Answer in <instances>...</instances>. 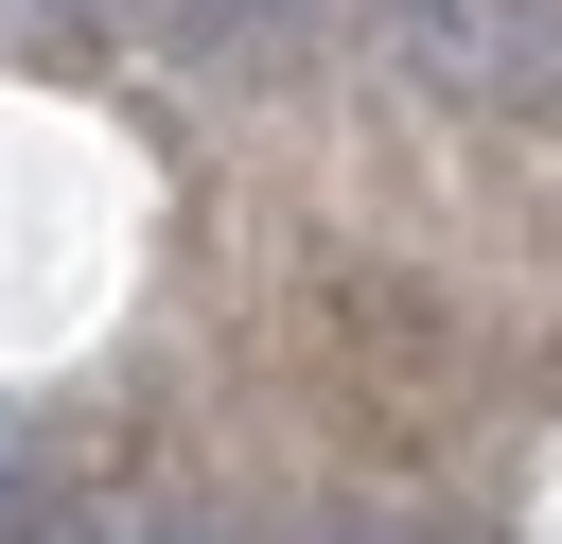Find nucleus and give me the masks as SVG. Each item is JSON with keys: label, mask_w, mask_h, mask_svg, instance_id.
Instances as JSON below:
<instances>
[{"label": "nucleus", "mask_w": 562, "mask_h": 544, "mask_svg": "<svg viewBox=\"0 0 562 544\" xmlns=\"http://www.w3.org/2000/svg\"><path fill=\"white\" fill-rule=\"evenodd\" d=\"M386 53L439 105H544L562 88V0H386Z\"/></svg>", "instance_id": "obj_1"}, {"label": "nucleus", "mask_w": 562, "mask_h": 544, "mask_svg": "<svg viewBox=\"0 0 562 544\" xmlns=\"http://www.w3.org/2000/svg\"><path fill=\"white\" fill-rule=\"evenodd\" d=\"M140 53H176V70H263L281 35H299V0H105Z\"/></svg>", "instance_id": "obj_2"}, {"label": "nucleus", "mask_w": 562, "mask_h": 544, "mask_svg": "<svg viewBox=\"0 0 562 544\" xmlns=\"http://www.w3.org/2000/svg\"><path fill=\"white\" fill-rule=\"evenodd\" d=\"M105 544H228V509H123Z\"/></svg>", "instance_id": "obj_3"}, {"label": "nucleus", "mask_w": 562, "mask_h": 544, "mask_svg": "<svg viewBox=\"0 0 562 544\" xmlns=\"http://www.w3.org/2000/svg\"><path fill=\"white\" fill-rule=\"evenodd\" d=\"M299 544H422V526H386V509H334V526H299Z\"/></svg>", "instance_id": "obj_4"}]
</instances>
